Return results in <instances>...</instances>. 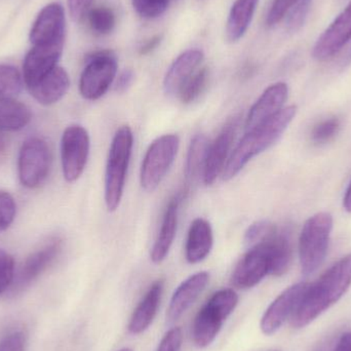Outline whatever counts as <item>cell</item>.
<instances>
[{
    "instance_id": "cell-13",
    "label": "cell",
    "mask_w": 351,
    "mask_h": 351,
    "mask_svg": "<svg viewBox=\"0 0 351 351\" xmlns=\"http://www.w3.org/2000/svg\"><path fill=\"white\" fill-rule=\"evenodd\" d=\"M66 21L63 6L57 2L41 10L31 28L29 40L32 47L65 43Z\"/></svg>"
},
{
    "instance_id": "cell-9",
    "label": "cell",
    "mask_w": 351,
    "mask_h": 351,
    "mask_svg": "<svg viewBox=\"0 0 351 351\" xmlns=\"http://www.w3.org/2000/svg\"><path fill=\"white\" fill-rule=\"evenodd\" d=\"M90 148V135L82 125H70L64 131L61 139V162L66 181L73 183L84 174Z\"/></svg>"
},
{
    "instance_id": "cell-27",
    "label": "cell",
    "mask_w": 351,
    "mask_h": 351,
    "mask_svg": "<svg viewBox=\"0 0 351 351\" xmlns=\"http://www.w3.org/2000/svg\"><path fill=\"white\" fill-rule=\"evenodd\" d=\"M271 256V276H280L288 271L292 260V247L290 239L284 231L276 229L267 239Z\"/></svg>"
},
{
    "instance_id": "cell-40",
    "label": "cell",
    "mask_w": 351,
    "mask_h": 351,
    "mask_svg": "<svg viewBox=\"0 0 351 351\" xmlns=\"http://www.w3.org/2000/svg\"><path fill=\"white\" fill-rule=\"evenodd\" d=\"M94 0H68L70 16L74 22H80L90 12Z\"/></svg>"
},
{
    "instance_id": "cell-39",
    "label": "cell",
    "mask_w": 351,
    "mask_h": 351,
    "mask_svg": "<svg viewBox=\"0 0 351 351\" xmlns=\"http://www.w3.org/2000/svg\"><path fill=\"white\" fill-rule=\"evenodd\" d=\"M182 331L180 328L170 330L162 338L158 351H179L182 346Z\"/></svg>"
},
{
    "instance_id": "cell-37",
    "label": "cell",
    "mask_w": 351,
    "mask_h": 351,
    "mask_svg": "<svg viewBox=\"0 0 351 351\" xmlns=\"http://www.w3.org/2000/svg\"><path fill=\"white\" fill-rule=\"evenodd\" d=\"M340 130L339 119L336 117L326 119V121H321L313 128L311 137L313 141L317 144H324L329 142L330 140L333 139Z\"/></svg>"
},
{
    "instance_id": "cell-18",
    "label": "cell",
    "mask_w": 351,
    "mask_h": 351,
    "mask_svg": "<svg viewBox=\"0 0 351 351\" xmlns=\"http://www.w3.org/2000/svg\"><path fill=\"white\" fill-rule=\"evenodd\" d=\"M208 282L210 274L206 271H200L189 276L178 287L171 299L170 306L167 313L169 323L178 321L190 308L196 299L204 292Z\"/></svg>"
},
{
    "instance_id": "cell-12",
    "label": "cell",
    "mask_w": 351,
    "mask_h": 351,
    "mask_svg": "<svg viewBox=\"0 0 351 351\" xmlns=\"http://www.w3.org/2000/svg\"><path fill=\"white\" fill-rule=\"evenodd\" d=\"M309 282H298L285 290L264 313L261 319L262 332L265 335H272L294 315L300 305Z\"/></svg>"
},
{
    "instance_id": "cell-22",
    "label": "cell",
    "mask_w": 351,
    "mask_h": 351,
    "mask_svg": "<svg viewBox=\"0 0 351 351\" xmlns=\"http://www.w3.org/2000/svg\"><path fill=\"white\" fill-rule=\"evenodd\" d=\"M181 195L175 196L167 206L162 218V226L152 250V260L154 263L160 264L169 255L177 232L178 212H179Z\"/></svg>"
},
{
    "instance_id": "cell-3",
    "label": "cell",
    "mask_w": 351,
    "mask_h": 351,
    "mask_svg": "<svg viewBox=\"0 0 351 351\" xmlns=\"http://www.w3.org/2000/svg\"><path fill=\"white\" fill-rule=\"evenodd\" d=\"M133 145L131 128H119L111 142L105 173V202L109 212L117 210L123 198Z\"/></svg>"
},
{
    "instance_id": "cell-10",
    "label": "cell",
    "mask_w": 351,
    "mask_h": 351,
    "mask_svg": "<svg viewBox=\"0 0 351 351\" xmlns=\"http://www.w3.org/2000/svg\"><path fill=\"white\" fill-rule=\"evenodd\" d=\"M62 245V239L53 237L47 241L40 249L30 254L21 266L18 274H14V282L8 290L10 294L16 296L36 282L59 257Z\"/></svg>"
},
{
    "instance_id": "cell-17",
    "label": "cell",
    "mask_w": 351,
    "mask_h": 351,
    "mask_svg": "<svg viewBox=\"0 0 351 351\" xmlns=\"http://www.w3.org/2000/svg\"><path fill=\"white\" fill-rule=\"evenodd\" d=\"M288 95L289 88L285 82H276L268 86L250 109L245 121V131L259 127L278 114L284 108Z\"/></svg>"
},
{
    "instance_id": "cell-8",
    "label": "cell",
    "mask_w": 351,
    "mask_h": 351,
    "mask_svg": "<svg viewBox=\"0 0 351 351\" xmlns=\"http://www.w3.org/2000/svg\"><path fill=\"white\" fill-rule=\"evenodd\" d=\"M51 167V152L43 138L30 137L21 146L18 158L19 179L25 187H40L49 177Z\"/></svg>"
},
{
    "instance_id": "cell-21",
    "label": "cell",
    "mask_w": 351,
    "mask_h": 351,
    "mask_svg": "<svg viewBox=\"0 0 351 351\" xmlns=\"http://www.w3.org/2000/svg\"><path fill=\"white\" fill-rule=\"evenodd\" d=\"M162 292H164V280H156L148 289L147 293L144 295L130 319L129 326H128L130 333L138 335L143 333L150 327L158 313V307L162 301Z\"/></svg>"
},
{
    "instance_id": "cell-7",
    "label": "cell",
    "mask_w": 351,
    "mask_h": 351,
    "mask_svg": "<svg viewBox=\"0 0 351 351\" xmlns=\"http://www.w3.org/2000/svg\"><path fill=\"white\" fill-rule=\"evenodd\" d=\"M180 139L175 134L162 136L152 142L142 162L140 182L145 191L152 192L162 183L177 156Z\"/></svg>"
},
{
    "instance_id": "cell-30",
    "label": "cell",
    "mask_w": 351,
    "mask_h": 351,
    "mask_svg": "<svg viewBox=\"0 0 351 351\" xmlns=\"http://www.w3.org/2000/svg\"><path fill=\"white\" fill-rule=\"evenodd\" d=\"M23 75L14 66L0 64V98H12L22 90Z\"/></svg>"
},
{
    "instance_id": "cell-16",
    "label": "cell",
    "mask_w": 351,
    "mask_h": 351,
    "mask_svg": "<svg viewBox=\"0 0 351 351\" xmlns=\"http://www.w3.org/2000/svg\"><path fill=\"white\" fill-rule=\"evenodd\" d=\"M239 123V117H233L225 125L215 141L208 146L202 180L206 185H212L219 175L223 172V169L228 160L229 152L234 141Z\"/></svg>"
},
{
    "instance_id": "cell-14",
    "label": "cell",
    "mask_w": 351,
    "mask_h": 351,
    "mask_svg": "<svg viewBox=\"0 0 351 351\" xmlns=\"http://www.w3.org/2000/svg\"><path fill=\"white\" fill-rule=\"evenodd\" d=\"M351 40V1L319 37L313 49L317 61H328L340 53Z\"/></svg>"
},
{
    "instance_id": "cell-41",
    "label": "cell",
    "mask_w": 351,
    "mask_h": 351,
    "mask_svg": "<svg viewBox=\"0 0 351 351\" xmlns=\"http://www.w3.org/2000/svg\"><path fill=\"white\" fill-rule=\"evenodd\" d=\"M134 80H135V74L131 69L123 70V72H121L119 77H117V82H115V90L119 93L125 92L131 88Z\"/></svg>"
},
{
    "instance_id": "cell-4",
    "label": "cell",
    "mask_w": 351,
    "mask_h": 351,
    "mask_svg": "<svg viewBox=\"0 0 351 351\" xmlns=\"http://www.w3.org/2000/svg\"><path fill=\"white\" fill-rule=\"evenodd\" d=\"M237 303L239 295L232 289H223L210 297L192 325V339L198 348H208L214 342Z\"/></svg>"
},
{
    "instance_id": "cell-43",
    "label": "cell",
    "mask_w": 351,
    "mask_h": 351,
    "mask_svg": "<svg viewBox=\"0 0 351 351\" xmlns=\"http://www.w3.org/2000/svg\"><path fill=\"white\" fill-rule=\"evenodd\" d=\"M8 138L4 135L3 132H0V166L4 164L6 160L8 154Z\"/></svg>"
},
{
    "instance_id": "cell-33",
    "label": "cell",
    "mask_w": 351,
    "mask_h": 351,
    "mask_svg": "<svg viewBox=\"0 0 351 351\" xmlns=\"http://www.w3.org/2000/svg\"><path fill=\"white\" fill-rule=\"evenodd\" d=\"M170 0H132L134 10L144 19H156L168 10Z\"/></svg>"
},
{
    "instance_id": "cell-44",
    "label": "cell",
    "mask_w": 351,
    "mask_h": 351,
    "mask_svg": "<svg viewBox=\"0 0 351 351\" xmlns=\"http://www.w3.org/2000/svg\"><path fill=\"white\" fill-rule=\"evenodd\" d=\"M334 351H351V331L342 335Z\"/></svg>"
},
{
    "instance_id": "cell-5",
    "label": "cell",
    "mask_w": 351,
    "mask_h": 351,
    "mask_svg": "<svg viewBox=\"0 0 351 351\" xmlns=\"http://www.w3.org/2000/svg\"><path fill=\"white\" fill-rule=\"evenodd\" d=\"M332 229L333 218L329 213H319L305 222L299 239V258L305 276L313 274L323 264Z\"/></svg>"
},
{
    "instance_id": "cell-20",
    "label": "cell",
    "mask_w": 351,
    "mask_h": 351,
    "mask_svg": "<svg viewBox=\"0 0 351 351\" xmlns=\"http://www.w3.org/2000/svg\"><path fill=\"white\" fill-rule=\"evenodd\" d=\"M70 88V78L64 68L57 66L34 86L28 88L31 96L39 104L49 106L59 102Z\"/></svg>"
},
{
    "instance_id": "cell-28",
    "label": "cell",
    "mask_w": 351,
    "mask_h": 351,
    "mask_svg": "<svg viewBox=\"0 0 351 351\" xmlns=\"http://www.w3.org/2000/svg\"><path fill=\"white\" fill-rule=\"evenodd\" d=\"M208 77H210V71L208 68L202 67L196 70L192 74L191 77L185 82L178 95L181 102L183 104H190V103L197 100L200 95L206 90Z\"/></svg>"
},
{
    "instance_id": "cell-24",
    "label": "cell",
    "mask_w": 351,
    "mask_h": 351,
    "mask_svg": "<svg viewBox=\"0 0 351 351\" xmlns=\"http://www.w3.org/2000/svg\"><path fill=\"white\" fill-rule=\"evenodd\" d=\"M259 0H234L226 23V38L237 43L243 38L253 20Z\"/></svg>"
},
{
    "instance_id": "cell-2",
    "label": "cell",
    "mask_w": 351,
    "mask_h": 351,
    "mask_svg": "<svg viewBox=\"0 0 351 351\" xmlns=\"http://www.w3.org/2000/svg\"><path fill=\"white\" fill-rule=\"evenodd\" d=\"M296 112L295 106L285 107L269 121L247 132L229 156L223 169V180L229 181L234 178L252 158L274 145L292 123Z\"/></svg>"
},
{
    "instance_id": "cell-31",
    "label": "cell",
    "mask_w": 351,
    "mask_h": 351,
    "mask_svg": "<svg viewBox=\"0 0 351 351\" xmlns=\"http://www.w3.org/2000/svg\"><path fill=\"white\" fill-rule=\"evenodd\" d=\"M313 0H298L287 14L286 28L290 33L300 30L306 21Z\"/></svg>"
},
{
    "instance_id": "cell-23",
    "label": "cell",
    "mask_w": 351,
    "mask_h": 351,
    "mask_svg": "<svg viewBox=\"0 0 351 351\" xmlns=\"http://www.w3.org/2000/svg\"><path fill=\"white\" fill-rule=\"evenodd\" d=\"M214 243L212 227L202 218L193 220L188 231L185 245L186 259L189 263L196 264L208 257Z\"/></svg>"
},
{
    "instance_id": "cell-11",
    "label": "cell",
    "mask_w": 351,
    "mask_h": 351,
    "mask_svg": "<svg viewBox=\"0 0 351 351\" xmlns=\"http://www.w3.org/2000/svg\"><path fill=\"white\" fill-rule=\"evenodd\" d=\"M267 276H271V256L267 241L249 247L243 256L234 271L233 286L241 290L254 288Z\"/></svg>"
},
{
    "instance_id": "cell-19",
    "label": "cell",
    "mask_w": 351,
    "mask_h": 351,
    "mask_svg": "<svg viewBox=\"0 0 351 351\" xmlns=\"http://www.w3.org/2000/svg\"><path fill=\"white\" fill-rule=\"evenodd\" d=\"M199 49H188L182 53L169 68L164 80V90L168 96H178L185 82L191 77L204 61Z\"/></svg>"
},
{
    "instance_id": "cell-38",
    "label": "cell",
    "mask_w": 351,
    "mask_h": 351,
    "mask_svg": "<svg viewBox=\"0 0 351 351\" xmlns=\"http://www.w3.org/2000/svg\"><path fill=\"white\" fill-rule=\"evenodd\" d=\"M297 1L298 0H274L269 12H268L267 18H266L267 26H276L282 19L286 18L287 14Z\"/></svg>"
},
{
    "instance_id": "cell-29",
    "label": "cell",
    "mask_w": 351,
    "mask_h": 351,
    "mask_svg": "<svg viewBox=\"0 0 351 351\" xmlns=\"http://www.w3.org/2000/svg\"><path fill=\"white\" fill-rule=\"evenodd\" d=\"M90 30L97 35H107L112 32L117 25L114 12L107 6L92 8L88 12Z\"/></svg>"
},
{
    "instance_id": "cell-26",
    "label": "cell",
    "mask_w": 351,
    "mask_h": 351,
    "mask_svg": "<svg viewBox=\"0 0 351 351\" xmlns=\"http://www.w3.org/2000/svg\"><path fill=\"white\" fill-rule=\"evenodd\" d=\"M30 109L14 98H0V132H18L30 123Z\"/></svg>"
},
{
    "instance_id": "cell-34",
    "label": "cell",
    "mask_w": 351,
    "mask_h": 351,
    "mask_svg": "<svg viewBox=\"0 0 351 351\" xmlns=\"http://www.w3.org/2000/svg\"><path fill=\"white\" fill-rule=\"evenodd\" d=\"M14 260L5 250L0 247V295L8 292L14 282Z\"/></svg>"
},
{
    "instance_id": "cell-45",
    "label": "cell",
    "mask_w": 351,
    "mask_h": 351,
    "mask_svg": "<svg viewBox=\"0 0 351 351\" xmlns=\"http://www.w3.org/2000/svg\"><path fill=\"white\" fill-rule=\"evenodd\" d=\"M343 206L348 212L351 213V183L346 190V196H344Z\"/></svg>"
},
{
    "instance_id": "cell-42",
    "label": "cell",
    "mask_w": 351,
    "mask_h": 351,
    "mask_svg": "<svg viewBox=\"0 0 351 351\" xmlns=\"http://www.w3.org/2000/svg\"><path fill=\"white\" fill-rule=\"evenodd\" d=\"M162 35H154L152 38L148 39L146 43L140 47L139 53L142 56L149 55L150 53L158 49V45L162 43Z\"/></svg>"
},
{
    "instance_id": "cell-25",
    "label": "cell",
    "mask_w": 351,
    "mask_h": 351,
    "mask_svg": "<svg viewBox=\"0 0 351 351\" xmlns=\"http://www.w3.org/2000/svg\"><path fill=\"white\" fill-rule=\"evenodd\" d=\"M208 146L210 143L204 135L195 136L190 143L185 165V181L187 189L197 184L200 177L204 180Z\"/></svg>"
},
{
    "instance_id": "cell-6",
    "label": "cell",
    "mask_w": 351,
    "mask_h": 351,
    "mask_svg": "<svg viewBox=\"0 0 351 351\" xmlns=\"http://www.w3.org/2000/svg\"><path fill=\"white\" fill-rule=\"evenodd\" d=\"M119 61L110 49L97 51L88 56L80 80V95L86 100L102 98L115 80Z\"/></svg>"
},
{
    "instance_id": "cell-46",
    "label": "cell",
    "mask_w": 351,
    "mask_h": 351,
    "mask_svg": "<svg viewBox=\"0 0 351 351\" xmlns=\"http://www.w3.org/2000/svg\"><path fill=\"white\" fill-rule=\"evenodd\" d=\"M119 351H133L132 350H130V348H123V350H119Z\"/></svg>"
},
{
    "instance_id": "cell-35",
    "label": "cell",
    "mask_w": 351,
    "mask_h": 351,
    "mask_svg": "<svg viewBox=\"0 0 351 351\" xmlns=\"http://www.w3.org/2000/svg\"><path fill=\"white\" fill-rule=\"evenodd\" d=\"M27 339L25 329L14 328L0 338V351H26Z\"/></svg>"
},
{
    "instance_id": "cell-36",
    "label": "cell",
    "mask_w": 351,
    "mask_h": 351,
    "mask_svg": "<svg viewBox=\"0 0 351 351\" xmlns=\"http://www.w3.org/2000/svg\"><path fill=\"white\" fill-rule=\"evenodd\" d=\"M16 214V204L8 192L0 190V233L10 228Z\"/></svg>"
},
{
    "instance_id": "cell-15",
    "label": "cell",
    "mask_w": 351,
    "mask_h": 351,
    "mask_svg": "<svg viewBox=\"0 0 351 351\" xmlns=\"http://www.w3.org/2000/svg\"><path fill=\"white\" fill-rule=\"evenodd\" d=\"M65 43L31 47L23 63V80L27 88L55 69L61 59Z\"/></svg>"
},
{
    "instance_id": "cell-32",
    "label": "cell",
    "mask_w": 351,
    "mask_h": 351,
    "mask_svg": "<svg viewBox=\"0 0 351 351\" xmlns=\"http://www.w3.org/2000/svg\"><path fill=\"white\" fill-rule=\"evenodd\" d=\"M276 227L268 221H259L254 223L245 231V245L249 247L259 245L268 239L272 233L276 232Z\"/></svg>"
},
{
    "instance_id": "cell-1",
    "label": "cell",
    "mask_w": 351,
    "mask_h": 351,
    "mask_svg": "<svg viewBox=\"0 0 351 351\" xmlns=\"http://www.w3.org/2000/svg\"><path fill=\"white\" fill-rule=\"evenodd\" d=\"M351 285V254L332 265L308 289L291 317L296 329L306 327L344 296Z\"/></svg>"
}]
</instances>
